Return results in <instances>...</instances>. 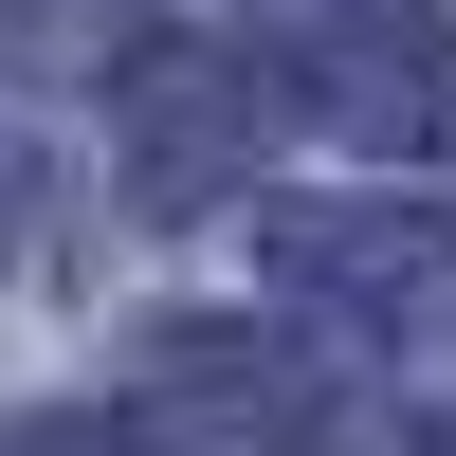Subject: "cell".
<instances>
[{
	"mask_svg": "<svg viewBox=\"0 0 456 456\" xmlns=\"http://www.w3.org/2000/svg\"><path fill=\"white\" fill-rule=\"evenodd\" d=\"M146 420H201V438H292L311 420V365L274 329H165L146 347Z\"/></svg>",
	"mask_w": 456,
	"mask_h": 456,
	"instance_id": "cell-4",
	"label": "cell"
},
{
	"mask_svg": "<svg viewBox=\"0 0 456 456\" xmlns=\"http://www.w3.org/2000/svg\"><path fill=\"white\" fill-rule=\"evenodd\" d=\"M19 456H110V438H19Z\"/></svg>",
	"mask_w": 456,
	"mask_h": 456,
	"instance_id": "cell-6",
	"label": "cell"
},
{
	"mask_svg": "<svg viewBox=\"0 0 456 456\" xmlns=\"http://www.w3.org/2000/svg\"><path fill=\"white\" fill-rule=\"evenodd\" d=\"M384 456H456V438H384Z\"/></svg>",
	"mask_w": 456,
	"mask_h": 456,
	"instance_id": "cell-7",
	"label": "cell"
},
{
	"mask_svg": "<svg viewBox=\"0 0 456 456\" xmlns=\"http://www.w3.org/2000/svg\"><path fill=\"white\" fill-rule=\"evenodd\" d=\"M146 0H0V73H73V55H110Z\"/></svg>",
	"mask_w": 456,
	"mask_h": 456,
	"instance_id": "cell-5",
	"label": "cell"
},
{
	"mask_svg": "<svg viewBox=\"0 0 456 456\" xmlns=\"http://www.w3.org/2000/svg\"><path fill=\"white\" fill-rule=\"evenodd\" d=\"M311 128L347 165H438L456 146V19H420V0L311 19Z\"/></svg>",
	"mask_w": 456,
	"mask_h": 456,
	"instance_id": "cell-1",
	"label": "cell"
},
{
	"mask_svg": "<svg viewBox=\"0 0 456 456\" xmlns=\"http://www.w3.org/2000/svg\"><path fill=\"white\" fill-rule=\"evenodd\" d=\"M274 274L292 292H347V311H402V292L456 274V219H420V201H292L274 219Z\"/></svg>",
	"mask_w": 456,
	"mask_h": 456,
	"instance_id": "cell-3",
	"label": "cell"
},
{
	"mask_svg": "<svg viewBox=\"0 0 456 456\" xmlns=\"http://www.w3.org/2000/svg\"><path fill=\"white\" fill-rule=\"evenodd\" d=\"M238 165H256V55H219V37L128 55V201L183 219V201H219Z\"/></svg>",
	"mask_w": 456,
	"mask_h": 456,
	"instance_id": "cell-2",
	"label": "cell"
}]
</instances>
